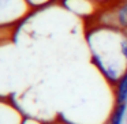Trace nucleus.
I'll return each mask as SVG.
<instances>
[{
  "mask_svg": "<svg viewBox=\"0 0 127 124\" xmlns=\"http://www.w3.org/2000/svg\"><path fill=\"white\" fill-rule=\"evenodd\" d=\"M118 104H127V68L116 86V105Z\"/></svg>",
  "mask_w": 127,
  "mask_h": 124,
  "instance_id": "nucleus-1",
  "label": "nucleus"
},
{
  "mask_svg": "<svg viewBox=\"0 0 127 124\" xmlns=\"http://www.w3.org/2000/svg\"><path fill=\"white\" fill-rule=\"evenodd\" d=\"M127 109V104H118L116 108L113 109V113L111 116V123L109 124H122V120H123V116L126 113Z\"/></svg>",
  "mask_w": 127,
  "mask_h": 124,
  "instance_id": "nucleus-2",
  "label": "nucleus"
},
{
  "mask_svg": "<svg viewBox=\"0 0 127 124\" xmlns=\"http://www.w3.org/2000/svg\"><path fill=\"white\" fill-rule=\"evenodd\" d=\"M26 1L30 3V4H33V6H40V4L45 3V1H48V0H26Z\"/></svg>",
  "mask_w": 127,
  "mask_h": 124,
  "instance_id": "nucleus-3",
  "label": "nucleus"
}]
</instances>
